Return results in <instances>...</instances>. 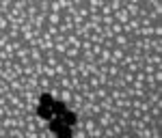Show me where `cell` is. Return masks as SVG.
Here are the masks:
<instances>
[{"mask_svg":"<svg viewBox=\"0 0 162 138\" xmlns=\"http://www.w3.org/2000/svg\"><path fill=\"white\" fill-rule=\"evenodd\" d=\"M50 127H52V132H54L56 136H69V134H71V125L63 123V121H61V117L54 119L52 123H50Z\"/></svg>","mask_w":162,"mask_h":138,"instance_id":"6da1fadb","label":"cell"},{"mask_svg":"<svg viewBox=\"0 0 162 138\" xmlns=\"http://www.w3.org/2000/svg\"><path fill=\"white\" fill-rule=\"evenodd\" d=\"M61 117V121H63V123H67V125H76V114L74 112H69V110H63V114H58Z\"/></svg>","mask_w":162,"mask_h":138,"instance_id":"7a4b0ae2","label":"cell"},{"mask_svg":"<svg viewBox=\"0 0 162 138\" xmlns=\"http://www.w3.org/2000/svg\"><path fill=\"white\" fill-rule=\"evenodd\" d=\"M39 117L41 119H50L52 117V106H39Z\"/></svg>","mask_w":162,"mask_h":138,"instance_id":"3957f363","label":"cell"},{"mask_svg":"<svg viewBox=\"0 0 162 138\" xmlns=\"http://www.w3.org/2000/svg\"><path fill=\"white\" fill-rule=\"evenodd\" d=\"M63 110H65V104L63 102H52V114H63Z\"/></svg>","mask_w":162,"mask_h":138,"instance_id":"277c9868","label":"cell"},{"mask_svg":"<svg viewBox=\"0 0 162 138\" xmlns=\"http://www.w3.org/2000/svg\"><path fill=\"white\" fill-rule=\"evenodd\" d=\"M39 102H41V106H52V102H54V99H52V95H48V93H46V95H41V97H39Z\"/></svg>","mask_w":162,"mask_h":138,"instance_id":"5b68a950","label":"cell"}]
</instances>
